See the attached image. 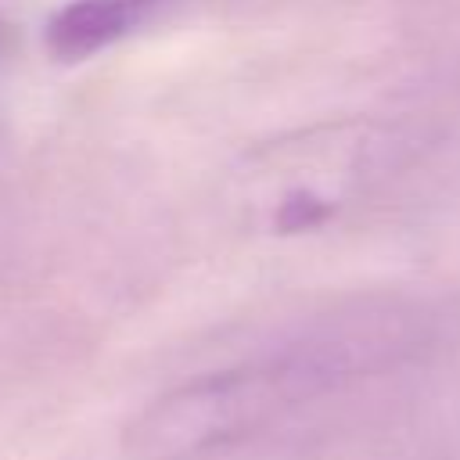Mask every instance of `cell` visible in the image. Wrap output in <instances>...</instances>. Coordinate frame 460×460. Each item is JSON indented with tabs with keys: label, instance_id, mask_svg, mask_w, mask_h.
<instances>
[{
	"label": "cell",
	"instance_id": "cell-1",
	"mask_svg": "<svg viewBox=\"0 0 460 460\" xmlns=\"http://www.w3.org/2000/svg\"><path fill=\"white\" fill-rule=\"evenodd\" d=\"M435 320L410 302H363L237 363L155 395L122 431L133 460H219L305 410L413 363Z\"/></svg>",
	"mask_w": 460,
	"mask_h": 460
},
{
	"label": "cell",
	"instance_id": "cell-2",
	"mask_svg": "<svg viewBox=\"0 0 460 460\" xmlns=\"http://www.w3.org/2000/svg\"><path fill=\"white\" fill-rule=\"evenodd\" d=\"M377 147L370 126H320L255 155L244 172V208L252 223L277 237L331 226L374 180Z\"/></svg>",
	"mask_w": 460,
	"mask_h": 460
},
{
	"label": "cell",
	"instance_id": "cell-3",
	"mask_svg": "<svg viewBox=\"0 0 460 460\" xmlns=\"http://www.w3.org/2000/svg\"><path fill=\"white\" fill-rule=\"evenodd\" d=\"M162 0H68L47 22V50L58 61H83L129 36Z\"/></svg>",
	"mask_w": 460,
	"mask_h": 460
}]
</instances>
